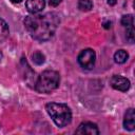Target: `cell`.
<instances>
[{
  "mask_svg": "<svg viewBox=\"0 0 135 135\" xmlns=\"http://www.w3.org/2000/svg\"><path fill=\"white\" fill-rule=\"evenodd\" d=\"M121 24L127 27L130 25H134V19H133V15H124L121 18Z\"/></svg>",
  "mask_w": 135,
  "mask_h": 135,
  "instance_id": "obj_13",
  "label": "cell"
},
{
  "mask_svg": "<svg viewBox=\"0 0 135 135\" xmlns=\"http://www.w3.org/2000/svg\"><path fill=\"white\" fill-rule=\"evenodd\" d=\"M11 2L12 3H20V2H22V0H11Z\"/></svg>",
  "mask_w": 135,
  "mask_h": 135,
  "instance_id": "obj_17",
  "label": "cell"
},
{
  "mask_svg": "<svg viewBox=\"0 0 135 135\" xmlns=\"http://www.w3.org/2000/svg\"><path fill=\"white\" fill-rule=\"evenodd\" d=\"M76 134H86V135H98L99 130L97 124L93 122H82L76 130Z\"/></svg>",
  "mask_w": 135,
  "mask_h": 135,
  "instance_id": "obj_6",
  "label": "cell"
},
{
  "mask_svg": "<svg viewBox=\"0 0 135 135\" xmlns=\"http://www.w3.org/2000/svg\"><path fill=\"white\" fill-rule=\"evenodd\" d=\"M60 19L56 13H46L43 15L32 14L25 17L23 23L32 38L38 41H46L51 39L58 25Z\"/></svg>",
  "mask_w": 135,
  "mask_h": 135,
  "instance_id": "obj_1",
  "label": "cell"
},
{
  "mask_svg": "<svg viewBox=\"0 0 135 135\" xmlns=\"http://www.w3.org/2000/svg\"><path fill=\"white\" fill-rule=\"evenodd\" d=\"M60 83V75L53 70L43 71L35 81V90L38 93L49 94L56 90Z\"/></svg>",
  "mask_w": 135,
  "mask_h": 135,
  "instance_id": "obj_3",
  "label": "cell"
},
{
  "mask_svg": "<svg viewBox=\"0 0 135 135\" xmlns=\"http://www.w3.org/2000/svg\"><path fill=\"white\" fill-rule=\"evenodd\" d=\"M62 0H49V3L51 6H57V5H59V3Z\"/></svg>",
  "mask_w": 135,
  "mask_h": 135,
  "instance_id": "obj_15",
  "label": "cell"
},
{
  "mask_svg": "<svg viewBox=\"0 0 135 135\" xmlns=\"http://www.w3.org/2000/svg\"><path fill=\"white\" fill-rule=\"evenodd\" d=\"M45 6V0H26L25 7L31 14H38Z\"/></svg>",
  "mask_w": 135,
  "mask_h": 135,
  "instance_id": "obj_7",
  "label": "cell"
},
{
  "mask_svg": "<svg viewBox=\"0 0 135 135\" xmlns=\"http://www.w3.org/2000/svg\"><path fill=\"white\" fill-rule=\"evenodd\" d=\"M129 58V54L124 51V50H118L116 51V53L114 54V60L116 63L118 64H122L124 63Z\"/></svg>",
  "mask_w": 135,
  "mask_h": 135,
  "instance_id": "obj_9",
  "label": "cell"
},
{
  "mask_svg": "<svg viewBox=\"0 0 135 135\" xmlns=\"http://www.w3.org/2000/svg\"><path fill=\"white\" fill-rule=\"evenodd\" d=\"M123 127L129 131H133L135 129V114L133 108L127 110L123 118Z\"/></svg>",
  "mask_w": 135,
  "mask_h": 135,
  "instance_id": "obj_8",
  "label": "cell"
},
{
  "mask_svg": "<svg viewBox=\"0 0 135 135\" xmlns=\"http://www.w3.org/2000/svg\"><path fill=\"white\" fill-rule=\"evenodd\" d=\"M32 59H33L34 63H36V64L40 65V64L44 63V61H45V56H44V55H43L41 52L36 51V52H35V53L32 55Z\"/></svg>",
  "mask_w": 135,
  "mask_h": 135,
  "instance_id": "obj_12",
  "label": "cell"
},
{
  "mask_svg": "<svg viewBox=\"0 0 135 135\" xmlns=\"http://www.w3.org/2000/svg\"><path fill=\"white\" fill-rule=\"evenodd\" d=\"M110 84L113 89L121 91V92H127L131 85L130 80L120 75H113L110 79Z\"/></svg>",
  "mask_w": 135,
  "mask_h": 135,
  "instance_id": "obj_5",
  "label": "cell"
},
{
  "mask_svg": "<svg viewBox=\"0 0 135 135\" xmlns=\"http://www.w3.org/2000/svg\"><path fill=\"white\" fill-rule=\"evenodd\" d=\"M126 33H127V39L130 41V43L134 42V26L130 25L126 27Z\"/></svg>",
  "mask_w": 135,
  "mask_h": 135,
  "instance_id": "obj_14",
  "label": "cell"
},
{
  "mask_svg": "<svg viewBox=\"0 0 135 135\" xmlns=\"http://www.w3.org/2000/svg\"><path fill=\"white\" fill-rule=\"evenodd\" d=\"M116 3V0H108V4L109 5H114Z\"/></svg>",
  "mask_w": 135,
  "mask_h": 135,
  "instance_id": "obj_16",
  "label": "cell"
},
{
  "mask_svg": "<svg viewBox=\"0 0 135 135\" xmlns=\"http://www.w3.org/2000/svg\"><path fill=\"white\" fill-rule=\"evenodd\" d=\"M78 63L85 70H92L95 65L96 54L92 49L82 50L78 55Z\"/></svg>",
  "mask_w": 135,
  "mask_h": 135,
  "instance_id": "obj_4",
  "label": "cell"
},
{
  "mask_svg": "<svg viewBox=\"0 0 135 135\" xmlns=\"http://www.w3.org/2000/svg\"><path fill=\"white\" fill-rule=\"evenodd\" d=\"M93 7V3L91 0H79L78 1V8L82 12H89Z\"/></svg>",
  "mask_w": 135,
  "mask_h": 135,
  "instance_id": "obj_11",
  "label": "cell"
},
{
  "mask_svg": "<svg viewBox=\"0 0 135 135\" xmlns=\"http://www.w3.org/2000/svg\"><path fill=\"white\" fill-rule=\"evenodd\" d=\"M45 110L55 122V124L59 128L66 127L72 121V111L64 103L50 102L46 103Z\"/></svg>",
  "mask_w": 135,
  "mask_h": 135,
  "instance_id": "obj_2",
  "label": "cell"
},
{
  "mask_svg": "<svg viewBox=\"0 0 135 135\" xmlns=\"http://www.w3.org/2000/svg\"><path fill=\"white\" fill-rule=\"evenodd\" d=\"M8 34H9V30H8L7 23L3 19L0 18V43L3 42L7 38Z\"/></svg>",
  "mask_w": 135,
  "mask_h": 135,
  "instance_id": "obj_10",
  "label": "cell"
}]
</instances>
